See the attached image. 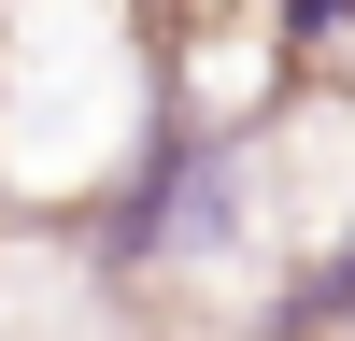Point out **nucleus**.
Returning <instances> with one entry per match:
<instances>
[{
	"instance_id": "1",
	"label": "nucleus",
	"mask_w": 355,
	"mask_h": 341,
	"mask_svg": "<svg viewBox=\"0 0 355 341\" xmlns=\"http://www.w3.org/2000/svg\"><path fill=\"white\" fill-rule=\"evenodd\" d=\"M157 128V0H0V213H100Z\"/></svg>"
}]
</instances>
